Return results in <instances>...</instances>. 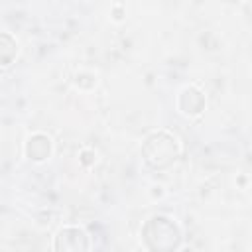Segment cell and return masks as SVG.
Wrapping results in <instances>:
<instances>
[{
	"label": "cell",
	"instance_id": "4",
	"mask_svg": "<svg viewBox=\"0 0 252 252\" xmlns=\"http://www.w3.org/2000/svg\"><path fill=\"white\" fill-rule=\"evenodd\" d=\"M179 108L183 114H189V116H195V114H201V110L205 108V96L199 89L195 87H187L181 91L179 94Z\"/></svg>",
	"mask_w": 252,
	"mask_h": 252
},
{
	"label": "cell",
	"instance_id": "6",
	"mask_svg": "<svg viewBox=\"0 0 252 252\" xmlns=\"http://www.w3.org/2000/svg\"><path fill=\"white\" fill-rule=\"evenodd\" d=\"M0 43H2V65L6 67V65H10V61H12V57L16 55V41L10 37V33H2V37H0Z\"/></svg>",
	"mask_w": 252,
	"mask_h": 252
},
{
	"label": "cell",
	"instance_id": "5",
	"mask_svg": "<svg viewBox=\"0 0 252 252\" xmlns=\"http://www.w3.org/2000/svg\"><path fill=\"white\" fill-rule=\"evenodd\" d=\"M51 154V140L45 134H33L26 142V156L32 161H43Z\"/></svg>",
	"mask_w": 252,
	"mask_h": 252
},
{
	"label": "cell",
	"instance_id": "1",
	"mask_svg": "<svg viewBox=\"0 0 252 252\" xmlns=\"http://www.w3.org/2000/svg\"><path fill=\"white\" fill-rule=\"evenodd\" d=\"M142 154H144V159L150 167L165 169L177 159L179 144H177L175 136H171L169 132H163V130L154 132L146 138V142L142 146Z\"/></svg>",
	"mask_w": 252,
	"mask_h": 252
},
{
	"label": "cell",
	"instance_id": "7",
	"mask_svg": "<svg viewBox=\"0 0 252 252\" xmlns=\"http://www.w3.org/2000/svg\"><path fill=\"white\" fill-rule=\"evenodd\" d=\"M83 163H93V152H83Z\"/></svg>",
	"mask_w": 252,
	"mask_h": 252
},
{
	"label": "cell",
	"instance_id": "3",
	"mask_svg": "<svg viewBox=\"0 0 252 252\" xmlns=\"http://www.w3.org/2000/svg\"><path fill=\"white\" fill-rule=\"evenodd\" d=\"M55 250H89V238L85 230L77 226H65L55 236Z\"/></svg>",
	"mask_w": 252,
	"mask_h": 252
},
{
	"label": "cell",
	"instance_id": "2",
	"mask_svg": "<svg viewBox=\"0 0 252 252\" xmlns=\"http://www.w3.org/2000/svg\"><path fill=\"white\" fill-rule=\"evenodd\" d=\"M142 236L150 250H173L179 246V240H181L177 224L171 219L161 217V215L152 217L144 224Z\"/></svg>",
	"mask_w": 252,
	"mask_h": 252
}]
</instances>
